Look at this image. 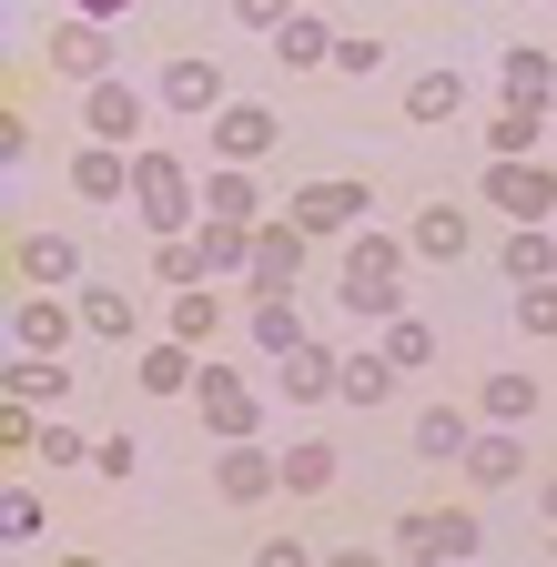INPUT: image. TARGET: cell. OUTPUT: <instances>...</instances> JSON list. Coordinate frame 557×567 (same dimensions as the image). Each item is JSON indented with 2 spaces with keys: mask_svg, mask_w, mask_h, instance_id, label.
Instances as JSON below:
<instances>
[{
  "mask_svg": "<svg viewBox=\"0 0 557 567\" xmlns=\"http://www.w3.org/2000/svg\"><path fill=\"white\" fill-rule=\"evenodd\" d=\"M72 193H82V203H122V193H132V153H122V142L72 153Z\"/></svg>",
  "mask_w": 557,
  "mask_h": 567,
  "instance_id": "obj_15",
  "label": "cell"
},
{
  "mask_svg": "<svg viewBox=\"0 0 557 567\" xmlns=\"http://www.w3.org/2000/svg\"><path fill=\"white\" fill-rule=\"evenodd\" d=\"M507 274H517V284H547V274H557V234H547V224H517V244H507Z\"/></svg>",
  "mask_w": 557,
  "mask_h": 567,
  "instance_id": "obj_31",
  "label": "cell"
},
{
  "mask_svg": "<svg viewBox=\"0 0 557 567\" xmlns=\"http://www.w3.org/2000/svg\"><path fill=\"white\" fill-rule=\"evenodd\" d=\"M193 244H203V274H214V284L224 274H254V224H214V213H203Z\"/></svg>",
  "mask_w": 557,
  "mask_h": 567,
  "instance_id": "obj_20",
  "label": "cell"
},
{
  "mask_svg": "<svg viewBox=\"0 0 557 567\" xmlns=\"http://www.w3.org/2000/svg\"><path fill=\"white\" fill-rule=\"evenodd\" d=\"M31 456H51V466H72V456H92V446L72 436V425H41V446H31Z\"/></svg>",
  "mask_w": 557,
  "mask_h": 567,
  "instance_id": "obj_41",
  "label": "cell"
},
{
  "mask_svg": "<svg viewBox=\"0 0 557 567\" xmlns=\"http://www.w3.org/2000/svg\"><path fill=\"white\" fill-rule=\"evenodd\" d=\"M203 132H214V163H264L274 142H285V122H274L264 102H224V112L203 122Z\"/></svg>",
  "mask_w": 557,
  "mask_h": 567,
  "instance_id": "obj_7",
  "label": "cell"
},
{
  "mask_svg": "<svg viewBox=\"0 0 557 567\" xmlns=\"http://www.w3.org/2000/svg\"><path fill=\"white\" fill-rule=\"evenodd\" d=\"M274 486H285V456L224 436V466H214V496H224V507H254V496H274Z\"/></svg>",
  "mask_w": 557,
  "mask_h": 567,
  "instance_id": "obj_9",
  "label": "cell"
},
{
  "mask_svg": "<svg viewBox=\"0 0 557 567\" xmlns=\"http://www.w3.org/2000/svg\"><path fill=\"white\" fill-rule=\"evenodd\" d=\"M365 203H375V193H365L355 173H334V183H295V193H285V213H295V224H305L314 244L355 234V224H365Z\"/></svg>",
  "mask_w": 557,
  "mask_h": 567,
  "instance_id": "obj_5",
  "label": "cell"
},
{
  "mask_svg": "<svg viewBox=\"0 0 557 567\" xmlns=\"http://www.w3.org/2000/svg\"><path fill=\"white\" fill-rule=\"evenodd\" d=\"M92 466L102 476H132V436H92Z\"/></svg>",
  "mask_w": 557,
  "mask_h": 567,
  "instance_id": "obj_42",
  "label": "cell"
},
{
  "mask_svg": "<svg viewBox=\"0 0 557 567\" xmlns=\"http://www.w3.org/2000/svg\"><path fill=\"white\" fill-rule=\"evenodd\" d=\"M234 21H244V31H285L295 0H234Z\"/></svg>",
  "mask_w": 557,
  "mask_h": 567,
  "instance_id": "obj_39",
  "label": "cell"
},
{
  "mask_svg": "<svg viewBox=\"0 0 557 567\" xmlns=\"http://www.w3.org/2000/svg\"><path fill=\"white\" fill-rule=\"evenodd\" d=\"M517 324L527 334H557V274L547 284H517Z\"/></svg>",
  "mask_w": 557,
  "mask_h": 567,
  "instance_id": "obj_37",
  "label": "cell"
},
{
  "mask_svg": "<svg viewBox=\"0 0 557 567\" xmlns=\"http://www.w3.org/2000/svg\"><path fill=\"white\" fill-rule=\"evenodd\" d=\"M405 254H415V244L355 224V234H344V284H334V295L355 305V315H395V295H405Z\"/></svg>",
  "mask_w": 557,
  "mask_h": 567,
  "instance_id": "obj_1",
  "label": "cell"
},
{
  "mask_svg": "<svg viewBox=\"0 0 557 567\" xmlns=\"http://www.w3.org/2000/svg\"><path fill=\"white\" fill-rule=\"evenodd\" d=\"M153 92H163V112H203V122H214V112L234 102V92H224V71H214V61H203V51H183V61H163V82H153Z\"/></svg>",
  "mask_w": 557,
  "mask_h": 567,
  "instance_id": "obj_10",
  "label": "cell"
},
{
  "mask_svg": "<svg viewBox=\"0 0 557 567\" xmlns=\"http://www.w3.org/2000/svg\"><path fill=\"white\" fill-rule=\"evenodd\" d=\"M41 61L61 71V82H102V71H112V41H102V21H92V11H72V21L51 31V51H41Z\"/></svg>",
  "mask_w": 557,
  "mask_h": 567,
  "instance_id": "obj_11",
  "label": "cell"
},
{
  "mask_svg": "<svg viewBox=\"0 0 557 567\" xmlns=\"http://www.w3.org/2000/svg\"><path fill=\"white\" fill-rule=\"evenodd\" d=\"M0 446H41V425H31V395L0 405Z\"/></svg>",
  "mask_w": 557,
  "mask_h": 567,
  "instance_id": "obj_40",
  "label": "cell"
},
{
  "mask_svg": "<svg viewBox=\"0 0 557 567\" xmlns=\"http://www.w3.org/2000/svg\"><path fill=\"white\" fill-rule=\"evenodd\" d=\"M153 284H173V295H183V284H214V274H203V244H153Z\"/></svg>",
  "mask_w": 557,
  "mask_h": 567,
  "instance_id": "obj_34",
  "label": "cell"
},
{
  "mask_svg": "<svg viewBox=\"0 0 557 567\" xmlns=\"http://www.w3.org/2000/svg\"><path fill=\"white\" fill-rule=\"evenodd\" d=\"M193 405H203V425H214V436H254V415H264L254 385H244L234 365H203V375H193Z\"/></svg>",
  "mask_w": 557,
  "mask_h": 567,
  "instance_id": "obj_8",
  "label": "cell"
},
{
  "mask_svg": "<svg viewBox=\"0 0 557 567\" xmlns=\"http://www.w3.org/2000/svg\"><path fill=\"white\" fill-rule=\"evenodd\" d=\"M497 82H507V102H557V51H537V41H507Z\"/></svg>",
  "mask_w": 557,
  "mask_h": 567,
  "instance_id": "obj_18",
  "label": "cell"
},
{
  "mask_svg": "<svg viewBox=\"0 0 557 567\" xmlns=\"http://www.w3.org/2000/svg\"><path fill=\"white\" fill-rule=\"evenodd\" d=\"M537 517H547V527H557V476H547V486H537Z\"/></svg>",
  "mask_w": 557,
  "mask_h": 567,
  "instance_id": "obj_44",
  "label": "cell"
},
{
  "mask_svg": "<svg viewBox=\"0 0 557 567\" xmlns=\"http://www.w3.org/2000/svg\"><path fill=\"white\" fill-rule=\"evenodd\" d=\"M466 476H476V486H517V476H527V446H517V425L476 436V446H466Z\"/></svg>",
  "mask_w": 557,
  "mask_h": 567,
  "instance_id": "obj_22",
  "label": "cell"
},
{
  "mask_svg": "<svg viewBox=\"0 0 557 567\" xmlns=\"http://www.w3.org/2000/svg\"><path fill=\"white\" fill-rule=\"evenodd\" d=\"M82 132H92V142H122V153H132V142H143V92H122L112 71H102V82L82 92Z\"/></svg>",
  "mask_w": 557,
  "mask_h": 567,
  "instance_id": "obj_12",
  "label": "cell"
},
{
  "mask_svg": "<svg viewBox=\"0 0 557 567\" xmlns=\"http://www.w3.org/2000/svg\"><path fill=\"white\" fill-rule=\"evenodd\" d=\"M82 324H92L102 344H132V324H143V315H132V295H112V284H82Z\"/></svg>",
  "mask_w": 557,
  "mask_h": 567,
  "instance_id": "obj_29",
  "label": "cell"
},
{
  "mask_svg": "<svg viewBox=\"0 0 557 567\" xmlns=\"http://www.w3.org/2000/svg\"><path fill=\"white\" fill-rule=\"evenodd\" d=\"M385 354H395V375H415V365H436V334L415 315H385Z\"/></svg>",
  "mask_w": 557,
  "mask_h": 567,
  "instance_id": "obj_33",
  "label": "cell"
},
{
  "mask_svg": "<svg viewBox=\"0 0 557 567\" xmlns=\"http://www.w3.org/2000/svg\"><path fill=\"white\" fill-rule=\"evenodd\" d=\"M476 193L497 203L507 224H557V173H547V163H527V153H497Z\"/></svg>",
  "mask_w": 557,
  "mask_h": 567,
  "instance_id": "obj_3",
  "label": "cell"
},
{
  "mask_svg": "<svg viewBox=\"0 0 557 567\" xmlns=\"http://www.w3.org/2000/svg\"><path fill=\"white\" fill-rule=\"evenodd\" d=\"M547 142H557V102H547Z\"/></svg>",
  "mask_w": 557,
  "mask_h": 567,
  "instance_id": "obj_45",
  "label": "cell"
},
{
  "mask_svg": "<svg viewBox=\"0 0 557 567\" xmlns=\"http://www.w3.org/2000/svg\"><path fill=\"white\" fill-rule=\"evenodd\" d=\"M334 395H344V405H385V395H395V354H385V344H375V354H344V385H334Z\"/></svg>",
  "mask_w": 557,
  "mask_h": 567,
  "instance_id": "obj_25",
  "label": "cell"
},
{
  "mask_svg": "<svg viewBox=\"0 0 557 567\" xmlns=\"http://www.w3.org/2000/svg\"><path fill=\"white\" fill-rule=\"evenodd\" d=\"M486 415H497V425H527V415H537V375L497 365V375H486Z\"/></svg>",
  "mask_w": 557,
  "mask_h": 567,
  "instance_id": "obj_30",
  "label": "cell"
},
{
  "mask_svg": "<svg viewBox=\"0 0 557 567\" xmlns=\"http://www.w3.org/2000/svg\"><path fill=\"white\" fill-rule=\"evenodd\" d=\"M385 61V41H365V31H334V71H375Z\"/></svg>",
  "mask_w": 557,
  "mask_h": 567,
  "instance_id": "obj_38",
  "label": "cell"
},
{
  "mask_svg": "<svg viewBox=\"0 0 557 567\" xmlns=\"http://www.w3.org/2000/svg\"><path fill=\"white\" fill-rule=\"evenodd\" d=\"M466 446H476V436H466V415H456V405H426V415H415V456L466 466Z\"/></svg>",
  "mask_w": 557,
  "mask_h": 567,
  "instance_id": "obj_23",
  "label": "cell"
},
{
  "mask_svg": "<svg viewBox=\"0 0 557 567\" xmlns=\"http://www.w3.org/2000/svg\"><path fill=\"white\" fill-rule=\"evenodd\" d=\"M11 274L21 284H82V244L72 234H21L11 244Z\"/></svg>",
  "mask_w": 557,
  "mask_h": 567,
  "instance_id": "obj_14",
  "label": "cell"
},
{
  "mask_svg": "<svg viewBox=\"0 0 557 567\" xmlns=\"http://www.w3.org/2000/svg\"><path fill=\"white\" fill-rule=\"evenodd\" d=\"M305 254H314V234L295 224H254V295H295V274H305Z\"/></svg>",
  "mask_w": 557,
  "mask_h": 567,
  "instance_id": "obj_6",
  "label": "cell"
},
{
  "mask_svg": "<svg viewBox=\"0 0 557 567\" xmlns=\"http://www.w3.org/2000/svg\"><path fill=\"white\" fill-rule=\"evenodd\" d=\"M395 547L405 557H436V567H466L486 547V527H476V507H415V517H395Z\"/></svg>",
  "mask_w": 557,
  "mask_h": 567,
  "instance_id": "obj_4",
  "label": "cell"
},
{
  "mask_svg": "<svg viewBox=\"0 0 557 567\" xmlns=\"http://www.w3.org/2000/svg\"><path fill=\"white\" fill-rule=\"evenodd\" d=\"M274 61H285V71H314V61H334V31L314 11H295L285 31H274Z\"/></svg>",
  "mask_w": 557,
  "mask_h": 567,
  "instance_id": "obj_24",
  "label": "cell"
},
{
  "mask_svg": "<svg viewBox=\"0 0 557 567\" xmlns=\"http://www.w3.org/2000/svg\"><path fill=\"white\" fill-rule=\"evenodd\" d=\"M537 142H547V102H507L486 122V153H537Z\"/></svg>",
  "mask_w": 557,
  "mask_h": 567,
  "instance_id": "obj_28",
  "label": "cell"
},
{
  "mask_svg": "<svg viewBox=\"0 0 557 567\" xmlns=\"http://www.w3.org/2000/svg\"><path fill=\"white\" fill-rule=\"evenodd\" d=\"M132 213H143L153 234H183L193 213H203V203H193V173H183L173 153H132Z\"/></svg>",
  "mask_w": 557,
  "mask_h": 567,
  "instance_id": "obj_2",
  "label": "cell"
},
{
  "mask_svg": "<svg viewBox=\"0 0 557 567\" xmlns=\"http://www.w3.org/2000/svg\"><path fill=\"white\" fill-rule=\"evenodd\" d=\"M285 486H295V496H324V486H334V446H295V456H285Z\"/></svg>",
  "mask_w": 557,
  "mask_h": 567,
  "instance_id": "obj_35",
  "label": "cell"
},
{
  "mask_svg": "<svg viewBox=\"0 0 557 567\" xmlns=\"http://www.w3.org/2000/svg\"><path fill=\"white\" fill-rule=\"evenodd\" d=\"M405 244H415V264H456L466 254V203H426L405 224Z\"/></svg>",
  "mask_w": 557,
  "mask_h": 567,
  "instance_id": "obj_16",
  "label": "cell"
},
{
  "mask_svg": "<svg viewBox=\"0 0 557 567\" xmlns=\"http://www.w3.org/2000/svg\"><path fill=\"white\" fill-rule=\"evenodd\" d=\"M203 213H214V224H254V213H264V193H254V163H224L214 183H203Z\"/></svg>",
  "mask_w": 557,
  "mask_h": 567,
  "instance_id": "obj_21",
  "label": "cell"
},
{
  "mask_svg": "<svg viewBox=\"0 0 557 567\" xmlns=\"http://www.w3.org/2000/svg\"><path fill=\"white\" fill-rule=\"evenodd\" d=\"M132 375H143V395H193V375H203V344L163 334V344H153V354H143Z\"/></svg>",
  "mask_w": 557,
  "mask_h": 567,
  "instance_id": "obj_17",
  "label": "cell"
},
{
  "mask_svg": "<svg viewBox=\"0 0 557 567\" xmlns=\"http://www.w3.org/2000/svg\"><path fill=\"white\" fill-rule=\"evenodd\" d=\"M456 112H466V82H456V71H415L405 122H456Z\"/></svg>",
  "mask_w": 557,
  "mask_h": 567,
  "instance_id": "obj_26",
  "label": "cell"
},
{
  "mask_svg": "<svg viewBox=\"0 0 557 567\" xmlns=\"http://www.w3.org/2000/svg\"><path fill=\"white\" fill-rule=\"evenodd\" d=\"M334 385H344V354H324V344H295V354H285V395H295V405H324Z\"/></svg>",
  "mask_w": 557,
  "mask_h": 567,
  "instance_id": "obj_19",
  "label": "cell"
},
{
  "mask_svg": "<svg viewBox=\"0 0 557 567\" xmlns=\"http://www.w3.org/2000/svg\"><path fill=\"white\" fill-rule=\"evenodd\" d=\"M72 11H92V21H112V11H132V0H72Z\"/></svg>",
  "mask_w": 557,
  "mask_h": 567,
  "instance_id": "obj_43",
  "label": "cell"
},
{
  "mask_svg": "<svg viewBox=\"0 0 557 567\" xmlns=\"http://www.w3.org/2000/svg\"><path fill=\"white\" fill-rule=\"evenodd\" d=\"M244 334H254V344H264V354H295V344H305V324H295V305H285V295H264V305H254V324H244Z\"/></svg>",
  "mask_w": 557,
  "mask_h": 567,
  "instance_id": "obj_32",
  "label": "cell"
},
{
  "mask_svg": "<svg viewBox=\"0 0 557 567\" xmlns=\"http://www.w3.org/2000/svg\"><path fill=\"white\" fill-rule=\"evenodd\" d=\"M41 527H51V517H41V496H31V486H11V496H0V537H11V547H31Z\"/></svg>",
  "mask_w": 557,
  "mask_h": 567,
  "instance_id": "obj_36",
  "label": "cell"
},
{
  "mask_svg": "<svg viewBox=\"0 0 557 567\" xmlns=\"http://www.w3.org/2000/svg\"><path fill=\"white\" fill-rule=\"evenodd\" d=\"M173 334L183 344H214L224 334V295H214V284H183V295H173Z\"/></svg>",
  "mask_w": 557,
  "mask_h": 567,
  "instance_id": "obj_27",
  "label": "cell"
},
{
  "mask_svg": "<svg viewBox=\"0 0 557 567\" xmlns=\"http://www.w3.org/2000/svg\"><path fill=\"white\" fill-rule=\"evenodd\" d=\"M72 315L82 305H61V295H21L11 305V344L21 354H61V344H72Z\"/></svg>",
  "mask_w": 557,
  "mask_h": 567,
  "instance_id": "obj_13",
  "label": "cell"
}]
</instances>
